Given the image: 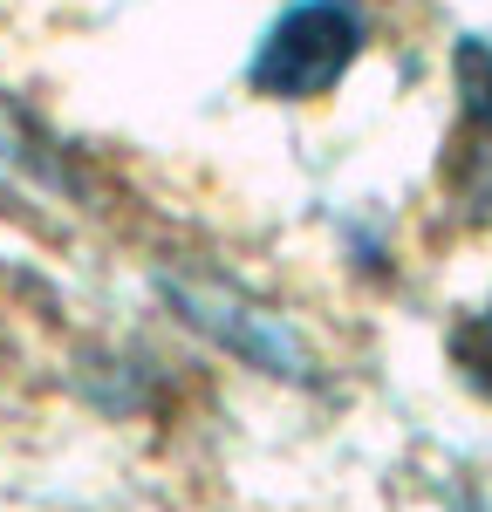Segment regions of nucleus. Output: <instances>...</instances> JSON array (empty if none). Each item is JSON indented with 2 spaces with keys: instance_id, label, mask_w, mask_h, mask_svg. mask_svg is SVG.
Segmentation results:
<instances>
[{
  "instance_id": "obj_3",
  "label": "nucleus",
  "mask_w": 492,
  "mask_h": 512,
  "mask_svg": "<svg viewBox=\"0 0 492 512\" xmlns=\"http://www.w3.org/2000/svg\"><path fill=\"white\" fill-rule=\"evenodd\" d=\"M451 89H458V130H451L445 178L472 212L492 205V35H465L451 48Z\"/></svg>"
},
{
  "instance_id": "obj_4",
  "label": "nucleus",
  "mask_w": 492,
  "mask_h": 512,
  "mask_svg": "<svg viewBox=\"0 0 492 512\" xmlns=\"http://www.w3.org/2000/svg\"><path fill=\"white\" fill-rule=\"evenodd\" d=\"M445 349H451V369L492 403V294L479 301V308H465V315L451 321Z\"/></svg>"
},
{
  "instance_id": "obj_2",
  "label": "nucleus",
  "mask_w": 492,
  "mask_h": 512,
  "mask_svg": "<svg viewBox=\"0 0 492 512\" xmlns=\"http://www.w3.org/2000/svg\"><path fill=\"white\" fill-rule=\"evenodd\" d=\"M158 287H164V301L192 321L205 342H219L226 355H240L246 369H260V376H287V383H308V376H315V349H308V335H301L281 308L253 301L246 287H233V280H219V274H164Z\"/></svg>"
},
{
  "instance_id": "obj_1",
  "label": "nucleus",
  "mask_w": 492,
  "mask_h": 512,
  "mask_svg": "<svg viewBox=\"0 0 492 512\" xmlns=\"http://www.w3.org/2000/svg\"><path fill=\"white\" fill-rule=\"evenodd\" d=\"M363 48L369 21L356 0H287L267 21V35L253 41L246 82L253 96H274V103H315L356 69Z\"/></svg>"
}]
</instances>
